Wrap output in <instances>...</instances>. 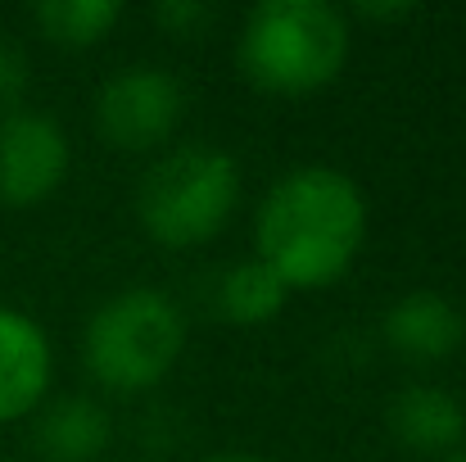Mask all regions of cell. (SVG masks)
<instances>
[{
    "label": "cell",
    "instance_id": "13",
    "mask_svg": "<svg viewBox=\"0 0 466 462\" xmlns=\"http://www.w3.org/2000/svg\"><path fill=\"white\" fill-rule=\"evenodd\" d=\"M23 91H27V55L14 41H0V109L14 114Z\"/></svg>",
    "mask_w": 466,
    "mask_h": 462
},
{
    "label": "cell",
    "instance_id": "6",
    "mask_svg": "<svg viewBox=\"0 0 466 462\" xmlns=\"http://www.w3.org/2000/svg\"><path fill=\"white\" fill-rule=\"evenodd\" d=\"M68 137L55 118L14 109L0 118V204L27 209L59 190L68 177Z\"/></svg>",
    "mask_w": 466,
    "mask_h": 462
},
{
    "label": "cell",
    "instance_id": "3",
    "mask_svg": "<svg viewBox=\"0 0 466 462\" xmlns=\"http://www.w3.org/2000/svg\"><path fill=\"white\" fill-rule=\"evenodd\" d=\"M240 200V168L227 150L213 146H181L167 150L141 177L137 218L150 241L167 250H190L213 241Z\"/></svg>",
    "mask_w": 466,
    "mask_h": 462
},
{
    "label": "cell",
    "instance_id": "10",
    "mask_svg": "<svg viewBox=\"0 0 466 462\" xmlns=\"http://www.w3.org/2000/svg\"><path fill=\"white\" fill-rule=\"evenodd\" d=\"M114 440L109 413L86 395L50 399L36 417V449L46 462H96Z\"/></svg>",
    "mask_w": 466,
    "mask_h": 462
},
{
    "label": "cell",
    "instance_id": "15",
    "mask_svg": "<svg viewBox=\"0 0 466 462\" xmlns=\"http://www.w3.org/2000/svg\"><path fill=\"white\" fill-rule=\"evenodd\" d=\"M353 14H362V18H380V23H390V18H412L417 14V5H408V0H399V5H353Z\"/></svg>",
    "mask_w": 466,
    "mask_h": 462
},
{
    "label": "cell",
    "instance_id": "2",
    "mask_svg": "<svg viewBox=\"0 0 466 462\" xmlns=\"http://www.w3.org/2000/svg\"><path fill=\"white\" fill-rule=\"evenodd\" d=\"M349 59V18L330 0H263L236 36L240 73L272 96H309L339 77Z\"/></svg>",
    "mask_w": 466,
    "mask_h": 462
},
{
    "label": "cell",
    "instance_id": "1",
    "mask_svg": "<svg viewBox=\"0 0 466 462\" xmlns=\"http://www.w3.org/2000/svg\"><path fill=\"white\" fill-rule=\"evenodd\" d=\"M367 241V200L358 181L330 163L281 172L254 218V250L290 291L339 282Z\"/></svg>",
    "mask_w": 466,
    "mask_h": 462
},
{
    "label": "cell",
    "instance_id": "11",
    "mask_svg": "<svg viewBox=\"0 0 466 462\" xmlns=\"http://www.w3.org/2000/svg\"><path fill=\"white\" fill-rule=\"evenodd\" d=\"M286 300H290V286L268 263H258V259H245V263L227 268L222 282H218V308L236 326H263V322H272L286 308Z\"/></svg>",
    "mask_w": 466,
    "mask_h": 462
},
{
    "label": "cell",
    "instance_id": "9",
    "mask_svg": "<svg viewBox=\"0 0 466 462\" xmlns=\"http://www.w3.org/2000/svg\"><path fill=\"white\" fill-rule=\"evenodd\" d=\"M385 422L412 454H453L466 440V408L444 385H403Z\"/></svg>",
    "mask_w": 466,
    "mask_h": 462
},
{
    "label": "cell",
    "instance_id": "14",
    "mask_svg": "<svg viewBox=\"0 0 466 462\" xmlns=\"http://www.w3.org/2000/svg\"><path fill=\"white\" fill-rule=\"evenodd\" d=\"M155 18L167 27V32H190V27H199V23H208L213 14H208V5H199V0H163L155 5Z\"/></svg>",
    "mask_w": 466,
    "mask_h": 462
},
{
    "label": "cell",
    "instance_id": "5",
    "mask_svg": "<svg viewBox=\"0 0 466 462\" xmlns=\"http://www.w3.org/2000/svg\"><path fill=\"white\" fill-rule=\"evenodd\" d=\"M181 109H186V91L167 68L132 64V68H118L96 91V132L114 150L141 154L172 137V128L181 123Z\"/></svg>",
    "mask_w": 466,
    "mask_h": 462
},
{
    "label": "cell",
    "instance_id": "12",
    "mask_svg": "<svg viewBox=\"0 0 466 462\" xmlns=\"http://www.w3.org/2000/svg\"><path fill=\"white\" fill-rule=\"evenodd\" d=\"M32 18L50 41L86 50V46H100L118 27L123 5L118 0H41L32 9Z\"/></svg>",
    "mask_w": 466,
    "mask_h": 462
},
{
    "label": "cell",
    "instance_id": "16",
    "mask_svg": "<svg viewBox=\"0 0 466 462\" xmlns=\"http://www.w3.org/2000/svg\"><path fill=\"white\" fill-rule=\"evenodd\" d=\"M204 462H268V458H254V454H218V458H204Z\"/></svg>",
    "mask_w": 466,
    "mask_h": 462
},
{
    "label": "cell",
    "instance_id": "7",
    "mask_svg": "<svg viewBox=\"0 0 466 462\" xmlns=\"http://www.w3.org/2000/svg\"><path fill=\"white\" fill-rule=\"evenodd\" d=\"M50 390V340L36 317L0 304V422L32 413Z\"/></svg>",
    "mask_w": 466,
    "mask_h": 462
},
{
    "label": "cell",
    "instance_id": "17",
    "mask_svg": "<svg viewBox=\"0 0 466 462\" xmlns=\"http://www.w3.org/2000/svg\"><path fill=\"white\" fill-rule=\"evenodd\" d=\"M444 462H466V454H453V458H444Z\"/></svg>",
    "mask_w": 466,
    "mask_h": 462
},
{
    "label": "cell",
    "instance_id": "4",
    "mask_svg": "<svg viewBox=\"0 0 466 462\" xmlns=\"http://www.w3.org/2000/svg\"><path fill=\"white\" fill-rule=\"evenodd\" d=\"M186 349V317L163 291L137 286L91 313L82 331V363L109 390H150Z\"/></svg>",
    "mask_w": 466,
    "mask_h": 462
},
{
    "label": "cell",
    "instance_id": "8",
    "mask_svg": "<svg viewBox=\"0 0 466 462\" xmlns=\"http://www.w3.org/2000/svg\"><path fill=\"white\" fill-rule=\"evenodd\" d=\"M385 340L412 363H444L466 340V317L440 291H408L385 313Z\"/></svg>",
    "mask_w": 466,
    "mask_h": 462
}]
</instances>
